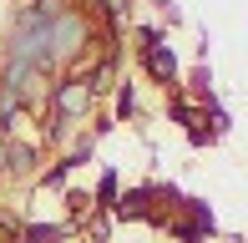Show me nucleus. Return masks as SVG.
I'll return each instance as SVG.
<instances>
[{
  "mask_svg": "<svg viewBox=\"0 0 248 243\" xmlns=\"http://www.w3.org/2000/svg\"><path fill=\"white\" fill-rule=\"evenodd\" d=\"M71 233V223H20V243H66Z\"/></svg>",
  "mask_w": 248,
  "mask_h": 243,
  "instance_id": "nucleus-4",
  "label": "nucleus"
},
{
  "mask_svg": "<svg viewBox=\"0 0 248 243\" xmlns=\"http://www.w3.org/2000/svg\"><path fill=\"white\" fill-rule=\"evenodd\" d=\"M46 106H51V117H61V122L86 117V112H92V91H86L81 76H66V81H56L46 91Z\"/></svg>",
  "mask_w": 248,
  "mask_h": 243,
  "instance_id": "nucleus-1",
  "label": "nucleus"
},
{
  "mask_svg": "<svg viewBox=\"0 0 248 243\" xmlns=\"http://www.w3.org/2000/svg\"><path fill=\"white\" fill-rule=\"evenodd\" d=\"M132 117H137V86L122 81L117 86V117H111V122H132Z\"/></svg>",
  "mask_w": 248,
  "mask_h": 243,
  "instance_id": "nucleus-8",
  "label": "nucleus"
},
{
  "mask_svg": "<svg viewBox=\"0 0 248 243\" xmlns=\"http://www.w3.org/2000/svg\"><path fill=\"white\" fill-rule=\"evenodd\" d=\"M152 182H142V187H127V193H117V203H111V218H152Z\"/></svg>",
  "mask_w": 248,
  "mask_h": 243,
  "instance_id": "nucleus-3",
  "label": "nucleus"
},
{
  "mask_svg": "<svg viewBox=\"0 0 248 243\" xmlns=\"http://www.w3.org/2000/svg\"><path fill=\"white\" fill-rule=\"evenodd\" d=\"M5 167L20 172V178L36 172V147H31V142H10V137H5Z\"/></svg>",
  "mask_w": 248,
  "mask_h": 243,
  "instance_id": "nucleus-5",
  "label": "nucleus"
},
{
  "mask_svg": "<svg viewBox=\"0 0 248 243\" xmlns=\"http://www.w3.org/2000/svg\"><path fill=\"white\" fill-rule=\"evenodd\" d=\"M71 172H76V167H71L66 157H61V162H51V167L41 172V187H66V178H71Z\"/></svg>",
  "mask_w": 248,
  "mask_h": 243,
  "instance_id": "nucleus-10",
  "label": "nucleus"
},
{
  "mask_svg": "<svg viewBox=\"0 0 248 243\" xmlns=\"http://www.w3.org/2000/svg\"><path fill=\"white\" fill-rule=\"evenodd\" d=\"M162 228H167V233H172L177 243H208V233H202L198 223H177V218H167Z\"/></svg>",
  "mask_w": 248,
  "mask_h": 243,
  "instance_id": "nucleus-9",
  "label": "nucleus"
},
{
  "mask_svg": "<svg viewBox=\"0 0 248 243\" xmlns=\"http://www.w3.org/2000/svg\"><path fill=\"white\" fill-rule=\"evenodd\" d=\"M167 122H177V127H198V102H187V96H177L172 91V102H167Z\"/></svg>",
  "mask_w": 248,
  "mask_h": 243,
  "instance_id": "nucleus-7",
  "label": "nucleus"
},
{
  "mask_svg": "<svg viewBox=\"0 0 248 243\" xmlns=\"http://www.w3.org/2000/svg\"><path fill=\"white\" fill-rule=\"evenodd\" d=\"M66 203H71V218L92 213V193H66Z\"/></svg>",
  "mask_w": 248,
  "mask_h": 243,
  "instance_id": "nucleus-12",
  "label": "nucleus"
},
{
  "mask_svg": "<svg viewBox=\"0 0 248 243\" xmlns=\"http://www.w3.org/2000/svg\"><path fill=\"white\" fill-rule=\"evenodd\" d=\"M137 56H142L147 76L162 86V91H177V86H183V66H177L172 46H167V36H162V41H152V46H137Z\"/></svg>",
  "mask_w": 248,
  "mask_h": 243,
  "instance_id": "nucleus-2",
  "label": "nucleus"
},
{
  "mask_svg": "<svg viewBox=\"0 0 248 243\" xmlns=\"http://www.w3.org/2000/svg\"><path fill=\"white\" fill-rule=\"evenodd\" d=\"M187 142H193V147H213L218 132H213V127H187Z\"/></svg>",
  "mask_w": 248,
  "mask_h": 243,
  "instance_id": "nucleus-11",
  "label": "nucleus"
},
{
  "mask_svg": "<svg viewBox=\"0 0 248 243\" xmlns=\"http://www.w3.org/2000/svg\"><path fill=\"white\" fill-rule=\"evenodd\" d=\"M117 167H101V178H96V193H92V208H101V213H111V203H117Z\"/></svg>",
  "mask_w": 248,
  "mask_h": 243,
  "instance_id": "nucleus-6",
  "label": "nucleus"
}]
</instances>
